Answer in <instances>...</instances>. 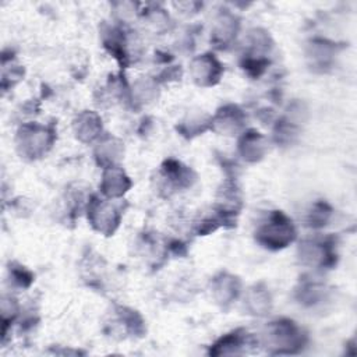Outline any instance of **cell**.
<instances>
[{"instance_id": "cell-1", "label": "cell", "mask_w": 357, "mask_h": 357, "mask_svg": "<svg viewBox=\"0 0 357 357\" xmlns=\"http://www.w3.org/2000/svg\"><path fill=\"white\" fill-rule=\"evenodd\" d=\"M283 220H284V218L282 215H279V219L273 218L269 225H266L261 229L259 236L268 238V240H265V244H272L275 247H283L286 243L291 241L294 231L289 222L278 230V227L282 225Z\"/></svg>"}]
</instances>
